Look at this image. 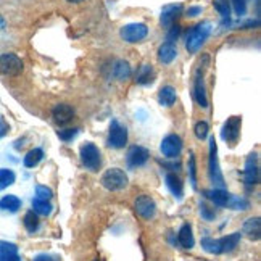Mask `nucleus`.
I'll return each instance as SVG.
<instances>
[{
    "instance_id": "f257e3e1",
    "label": "nucleus",
    "mask_w": 261,
    "mask_h": 261,
    "mask_svg": "<svg viewBox=\"0 0 261 261\" xmlns=\"http://www.w3.org/2000/svg\"><path fill=\"white\" fill-rule=\"evenodd\" d=\"M212 33V24L210 23H200L197 24L192 31L189 33L187 36V42H186V47L190 54H195L197 50L203 45V42L206 41V37Z\"/></svg>"
},
{
    "instance_id": "f03ea898",
    "label": "nucleus",
    "mask_w": 261,
    "mask_h": 261,
    "mask_svg": "<svg viewBox=\"0 0 261 261\" xmlns=\"http://www.w3.org/2000/svg\"><path fill=\"white\" fill-rule=\"evenodd\" d=\"M100 182H102V186L107 190L115 192V190H121L127 186V174L119 168H112V169H107L103 173Z\"/></svg>"
},
{
    "instance_id": "7ed1b4c3",
    "label": "nucleus",
    "mask_w": 261,
    "mask_h": 261,
    "mask_svg": "<svg viewBox=\"0 0 261 261\" xmlns=\"http://www.w3.org/2000/svg\"><path fill=\"white\" fill-rule=\"evenodd\" d=\"M79 155H81V162L87 169L98 171L100 165H102V156H100V150L97 148V145H94L92 142H86L79 150Z\"/></svg>"
},
{
    "instance_id": "20e7f679",
    "label": "nucleus",
    "mask_w": 261,
    "mask_h": 261,
    "mask_svg": "<svg viewBox=\"0 0 261 261\" xmlns=\"http://www.w3.org/2000/svg\"><path fill=\"white\" fill-rule=\"evenodd\" d=\"M210 177H212V182L216 184L219 189L224 186V177L221 174L219 163H218V147H216V140L215 137L210 139Z\"/></svg>"
},
{
    "instance_id": "39448f33",
    "label": "nucleus",
    "mask_w": 261,
    "mask_h": 261,
    "mask_svg": "<svg viewBox=\"0 0 261 261\" xmlns=\"http://www.w3.org/2000/svg\"><path fill=\"white\" fill-rule=\"evenodd\" d=\"M121 39L129 44H136L140 42L142 39L147 37L148 34V28L144 23H133V24H126L121 28Z\"/></svg>"
},
{
    "instance_id": "423d86ee",
    "label": "nucleus",
    "mask_w": 261,
    "mask_h": 261,
    "mask_svg": "<svg viewBox=\"0 0 261 261\" xmlns=\"http://www.w3.org/2000/svg\"><path fill=\"white\" fill-rule=\"evenodd\" d=\"M23 71L21 58L15 54H4L0 57V73L5 76H18Z\"/></svg>"
},
{
    "instance_id": "0eeeda50",
    "label": "nucleus",
    "mask_w": 261,
    "mask_h": 261,
    "mask_svg": "<svg viewBox=\"0 0 261 261\" xmlns=\"http://www.w3.org/2000/svg\"><path fill=\"white\" fill-rule=\"evenodd\" d=\"M127 142V130L118 121H112L108 134V145L113 148H123Z\"/></svg>"
},
{
    "instance_id": "6e6552de",
    "label": "nucleus",
    "mask_w": 261,
    "mask_h": 261,
    "mask_svg": "<svg viewBox=\"0 0 261 261\" xmlns=\"http://www.w3.org/2000/svg\"><path fill=\"white\" fill-rule=\"evenodd\" d=\"M134 208L137 215L142 216L144 219H152L156 213V205L153 202V198L148 195H139L134 202Z\"/></svg>"
},
{
    "instance_id": "1a4fd4ad",
    "label": "nucleus",
    "mask_w": 261,
    "mask_h": 261,
    "mask_svg": "<svg viewBox=\"0 0 261 261\" xmlns=\"http://www.w3.org/2000/svg\"><path fill=\"white\" fill-rule=\"evenodd\" d=\"M240 124H242V119L239 116H230L227 121L223 126V130H221V136L229 144H236L237 139L240 136Z\"/></svg>"
},
{
    "instance_id": "9d476101",
    "label": "nucleus",
    "mask_w": 261,
    "mask_h": 261,
    "mask_svg": "<svg viewBox=\"0 0 261 261\" xmlns=\"http://www.w3.org/2000/svg\"><path fill=\"white\" fill-rule=\"evenodd\" d=\"M162 153L168 158H176L180 150H182V139H180L179 136L176 134H169L163 139L162 142Z\"/></svg>"
},
{
    "instance_id": "9b49d317",
    "label": "nucleus",
    "mask_w": 261,
    "mask_h": 261,
    "mask_svg": "<svg viewBox=\"0 0 261 261\" xmlns=\"http://www.w3.org/2000/svg\"><path fill=\"white\" fill-rule=\"evenodd\" d=\"M244 179L245 184L248 186H255L259 182V166H258V156L256 155H250L245 165V171H244Z\"/></svg>"
},
{
    "instance_id": "f8f14e48",
    "label": "nucleus",
    "mask_w": 261,
    "mask_h": 261,
    "mask_svg": "<svg viewBox=\"0 0 261 261\" xmlns=\"http://www.w3.org/2000/svg\"><path fill=\"white\" fill-rule=\"evenodd\" d=\"M150 153L145 147H140V145H134L129 148L127 152V165L130 168H137V166H142L147 163Z\"/></svg>"
},
{
    "instance_id": "ddd939ff",
    "label": "nucleus",
    "mask_w": 261,
    "mask_h": 261,
    "mask_svg": "<svg viewBox=\"0 0 261 261\" xmlns=\"http://www.w3.org/2000/svg\"><path fill=\"white\" fill-rule=\"evenodd\" d=\"M203 69H205V68H198V69H197L194 95H195V100L198 102V105L202 107V108H206V107H208V98H206L205 86H203Z\"/></svg>"
},
{
    "instance_id": "4468645a",
    "label": "nucleus",
    "mask_w": 261,
    "mask_h": 261,
    "mask_svg": "<svg viewBox=\"0 0 261 261\" xmlns=\"http://www.w3.org/2000/svg\"><path fill=\"white\" fill-rule=\"evenodd\" d=\"M52 115H54L55 123H58V124H66V123H69L73 119L74 110L69 107V105H66V103H60V105H57L54 108Z\"/></svg>"
},
{
    "instance_id": "2eb2a0df",
    "label": "nucleus",
    "mask_w": 261,
    "mask_h": 261,
    "mask_svg": "<svg viewBox=\"0 0 261 261\" xmlns=\"http://www.w3.org/2000/svg\"><path fill=\"white\" fill-rule=\"evenodd\" d=\"M242 232L250 239V240H259L261 237V221L259 218H250L244 223Z\"/></svg>"
},
{
    "instance_id": "dca6fc26",
    "label": "nucleus",
    "mask_w": 261,
    "mask_h": 261,
    "mask_svg": "<svg viewBox=\"0 0 261 261\" xmlns=\"http://www.w3.org/2000/svg\"><path fill=\"white\" fill-rule=\"evenodd\" d=\"M177 242L180 244V247L186 248V250H190L194 247L195 240H194V234H192V227H190V224H182V227L179 229Z\"/></svg>"
},
{
    "instance_id": "f3484780",
    "label": "nucleus",
    "mask_w": 261,
    "mask_h": 261,
    "mask_svg": "<svg viewBox=\"0 0 261 261\" xmlns=\"http://www.w3.org/2000/svg\"><path fill=\"white\" fill-rule=\"evenodd\" d=\"M180 12H182V5H176V4L166 5L163 8V12H162V24L163 26H171Z\"/></svg>"
},
{
    "instance_id": "a211bd4d",
    "label": "nucleus",
    "mask_w": 261,
    "mask_h": 261,
    "mask_svg": "<svg viewBox=\"0 0 261 261\" xmlns=\"http://www.w3.org/2000/svg\"><path fill=\"white\" fill-rule=\"evenodd\" d=\"M176 57H177V50H176L174 44L165 42L162 47L158 48V58H160V62L165 63V65H169Z\"/></svg>"
},
{
    "instance_id": "6ab92c4d",
    "label": "nucleus",
    "mask_w": 261,
    "mask_h": 261,
    "mask_svg": "<svg viewBox=\"0 0 261 261\" xmlns=\"http://www.w3.org/2000/svg\"><path fill=\"white\" fill-rule=\"evenodd\" d=\"M205 194L218 206H226L229 202V197H230V194H227V190H224V189H213V190H208Z\"/></svg>"
},
{
    "instance_id": "aec40b11",
    "label": "nucleus",
    "mask_w": 261,
    "mask_h": 261,
    "mask_svg": "<svg viewBox=\"0 0 261 261\" xmlns=\"http://www.w3.org/2000/svg\"><path fill=\"white\" fill-rule=\"evenodd\" d=\"M158 102L163 107H171L176 102V89L171 86H165L162 87L158 94Z\"/></svg>"
},
{
    "instance_id": "412c9836",
    "label": "nucleus",
    "mask_w": 261,
    "mask_h": 261,
    "mask_svg": "<svg viewBox=\"0 0 261 261\" xmlns=\"http://www.w3.org/2000/svg\"><path fill=\"white\" fill-rule=\"evenodd\" d=\"M239 242H240V232H234V234H229V236H226L223 239H219L221 252H223V253L232 252Z\"/></svg>"
},
{
    "instance_id": "4be33fe9",
    "label": "nucleus",
    "mask_w": 261,
    "mask_h": 261,
    "mask_svg": "<svg viewBox=\"0 0 261 261\" xmlns=\"http://www.w3.org/2000/svg\"><path fill=\"white\" fill-rule=\"evenodd\" d=\"M166 186L176 198H182V182H180L179 176H176L174 173H169L166 176Z\"/></svg>"
},
{
    "instance_id": "5701e85b",
    "label": "nucleus",
    "mask_w": 261,
    "mask_h": 261,
    "mask_svg": "<svg viewBox=\"0 0 261 261\" xmlns=\"http://www.w3.org/2000/svg\"><path fill=\"white\" fill-rule=\"evenodd\" d=\"M0 208L5 210V212L10 213H16L19 208H21V200L15 195H5L2 200H0Z\"/></svg>"
},
{
    "instance_id": "b1692460",
    "label": "nucleus",
    "mask_w": 261,
    "mask_h": 261,
    "mask_svg": "<svg viewBox=\"0 0 261 261\" xmlns=\"http://www.w3.org/2000/svg\"><path fill=\"white\" fill-rule=\"evenodd\" d=\"M152 77H153V69L150 65H142L137 69V74H136V83L137 84H148L152 83Z\"/></svg>"
},
{
    "instance_id": "393cba45",
    "label": "nucleus",
    "mask_w": 261,
    "mask_h": 261,
    "mask_svg": "<svg viewBox=\"0 0 261 261\" xmlns=\"http://www.w3.org/2000/svg\"><path fill=\"white\" fill-rule=\"evenodd\" d=\"M44 158V152L42 148H33L29 150L28 155L24 156V166L26 168H34L41 163V160Z\"/></svg>"
},
{
    "instance_id": "a878e982",
    "label": "nucleus",
    "mask_w": 261,
    "mask_h": 261,
    "mask_svg": "<svg viewBox=\"0 0 261 261\" xmlns=\"http://www.w3.org/2000/svg\"><path fill=\"white\" fill-rule=\"evenodd\" d=\"M113 74H115L116 79H119V81H124V79H127L130 76V68L127 65V62H123V60L116 62L115 66H113Z\"/></svg>"
},
{
    "instance_id": "bb28decb",
    "label": "nucleus",
    "mask_w": 261,
    "mask_h": 261,
    "mask_svg": "<svg viewBox=\"0 0 261 261\" xmlns=\"http://www.w3.org/2000/svg\"><path fill=\"white\" fill-rule=\"evenodd\" d=\"M33 212L36 215H42V216H48L50 213H52V205H50L48 202H45V200H39V198H34L33 200Z\"/></svg>"
},
{
    "instance_id": "cd10ccee",
    "label": "nucleus",
    "mask_w": 261,
    "mask_h": 261,
    "mask_svg": "<svg viewBox=\"0 0 261 261\" xmlns=\"http://www.w3.org/2000/svg\"><path fill=\"white\" fill-rule=\"evenodd\" d=\"M202 247L205 252L208 253H213V255H221V247H219V239L215 240V239H210V237H203L202 239Z\"/></svg>"
},
{
    "instance_id": "c85d7f7f",
    "label": "nucleus",
    "mask_w": 261,
    "mask_h": 261,
    "mask_svg": "<svg viewBox=\"0 0 261 261\" xmlns=\"http://www.w3.org/2000/svg\"><path fill=\"white\" fill-rule=\"evenodd\" d=\"M13 182H15V173L12 171V169H7V168L0 169V190L7 189Z\"/></svg>"
},
{
    "instance_id": "c756f323",
    "label": "nucleus",
    "mask_w": 261,
    "mask_h": 261,
    "mask_svg": "<svg viewBox=\"0 0 261 261\" xmlns=\"http://www.w3.org/2000/svg\"><path fill=\"white\" fill-rule=\"evenodd\" d=\"M213 5L216 8V12L223 16L224 21H229L230 16V7H229V0H213Z\"/></svg>"
},
{
    "instance_id": "7c9ffc66",
    "label": "nucleus",
    "mask_w": 261,
    "mask_h": 261,
    "mask_svg": "<svg viewBox=\"0 0 261 261\" xmlns=\"http://www.w3.org/2000/svg\"><path fill=\"white\" fill-rule=\"evenodd\" d=\"M24 227L29 230V232H36L39 229V218L34 212H28L24 215Z\"/></svg>"
},
{
    "instance_id": "2f4dec72",
    "label": "nucleus",
    "mask_w": 261,
    "mask_h": 261,
    "mask_svg": "<svg viewBox=\"0 0 261 261\" xmlns=\"http://www.w3.org/2000/svg\"><path fill=\"white\" fill-rule=\"evenodd\" d=\"M229 208H232V210H248L250 208V203H248V200L242 198V197H234V195H230L229 197V202L227 205Z\"/></svg>"
},
{
    "instance_id": "473e14b6",
    "label": "nucleus",
    "mask_w": 261,
    "mask_h": 261,
    "mask_svg": "<svg viewBox=\"0 0 261 261\" xmlns=\"http://www.w3.org/2000/svg\"><path fill=\"white\" fill-rule=\"evenodd\" d=\"M52 197H54L52 189H48L47 186H37L36 187V198L45 200V202H48V200L52 198Z\"/></svg>"
},
{
    "instance_id": "72a5a7b5",
    "label": "nucleus",
    "mask_w": 261,
    "mask_h": 261,
    "mask_svg": "<svg viewBox=\"0 0 261 261\" xmlns=\"http://www.w3.org/2000/svg\"><path fill=\"white\" fill-rule=\"evenodd\" d=\"M195 136H197V139H200V140H203V139H206V136H208V130H210V127H208V124L205 123V121H200V123H197L195 124Z\"/></svg>"
},
{
    "instance_id": "f704fd0d",
    "label": "nucleus",
    "mask_w": 261,
    "mask_h": 261,
    "mask_svg": "<svg viewBox=\"0 0 261 261\" xmlns=\"http://www.w3.org/2000/svg\"><path fill=\"white\" fill-rule=\"evenodd\" d=\"M189 171H190V182H192V187L197 189V168H195L194 155H190V160H189Z\"/></svg>"
},
{
    "instance_id": "c9c22d12",
    "label": "nucleus",
    "mask_w": 261,
    "mask_h": 261,
    "mask_svg": "<svg viewBox=\"0 0 261 261\" xmlns=\"http://www.w3.org/2000/svg\"><path fill=\"white\" fill-rule=\"evenodd\" d=\"M230 4H232V7H234L236 15H239V16L245 15V12H247V0H230Z\"/></svg>"
},
{
    "instance_id": "e433bc0d",
    "label": "nucleus",
    "mask_w": 261,
    "mask_h": 261,
    "mask_svg": "<svg viewBox=\"0 0 261 261\" xmlns=\"http://www.w3.org/2000/svg\"><path fill=\"white\" fill-rule=\"evenodd\" d=\"M79 133V129H63V130H58V137L68 142V140H73Z\"/></svg>"
},
{
    "instance_id": "4c0bfd02",
    "label": "nucleus",
    "mask_w": 261,
    "mask_h": 261,
    "mask_svg": "<svg viewBox=\"0 0 261 261\" xmlns=\"http://www.w3.org/2000/svg\"><path fill=\"white\" fill-rule=\"evenodd\" d=\"M179 34H180V28H179V24H171V28H169V33H168V36H166V42H169V44H173L176 39L179 37Z\"/></svg>"
},
{
    "instance_id": "58836bf2",
    "label": "nucleus",
    "mask_w": 261,
    "mask_h": 261,
    "mask_svg": "<svg viewBox=\"0 0 261 261\" xmlns=\"http://www.w3.org/2000/svg\"><path fill=\"white\" fill-rule=\"evenodd\" d=\"M200 212H202V216L206 219V221H212V219H215V216H216V213L215 212H212L205 203H202V206H200Z\"/></svg>"
},
{
    "instance_id": "ea45409f",
    "label": "nucleus",
    "mask_w": 261,
    "mask_h": 261,
    "mask_svg": "<svg viewBox=\"0 0 261 261\" xmlns=\"http://www.w3.org/2000/svg\"><path fill=\"white\" fill-rule=\"evenodd\" d=\"M8 133V124L5 123L4 118H0V137H4Z\"/></svg>"
},
{
    "instance_id": "a19ab883",
    "label": "nucleus",
    "mask_w": 261,
    "mask_h": 261,
    "mask_svg": "<svg viewBox=\"0 0 261 261\" xmlns=\"http://www.w3.org/2000/svg\"><path fill=\"white\" fill-rule=\"evenodd\" d=\"M198 13H202V7H192L187 10V15L189 16H197Z\"/></svg>"
},
{
    "instance_id": "79ce46f5",
    "label": "nucleus",
    "mask_w": 261,
    "mask_h": 261,
    "mask_svg": "<svg viewBox=\"0 0 261 261\" xmlns=\"http://www.w3.org/2000/svg\"><path fill=\"white\" fill-rule=\"evenodd\" d=\"M33 261H55V258L48 256V255H37Z\"/></svg>"
},
{
    "instance_id": "37998d69",
    "label": "nucleus",
    "mask_w": 261,
    "mask_h": 261,
    "mask_svg": "<svg viewBox=\"0 0 261 261\" xmlns=\"http://www.w3.org/2000/svg\"><path fill=\"white\" fill-rule=\"evenodd\" d=\"M68 2H71V4H79V2H83V0H68Z\"/></svg>"
},
{
    "instance_id": "c03bdc74",
    "label": "nucleus",
    "mask_w": 261,
    "mask_h": 261,
    "mask_svg": "<svg viewBox=\"0 0 261 261\" xmlns=\"http://www.w3.org/2000/svg\"><path fill=\"white\" fill-rule=\"evenodd\" d=\"M94 261H102V259H98V258H97V259H94Z\"/></svg>"
}]
</instances>
